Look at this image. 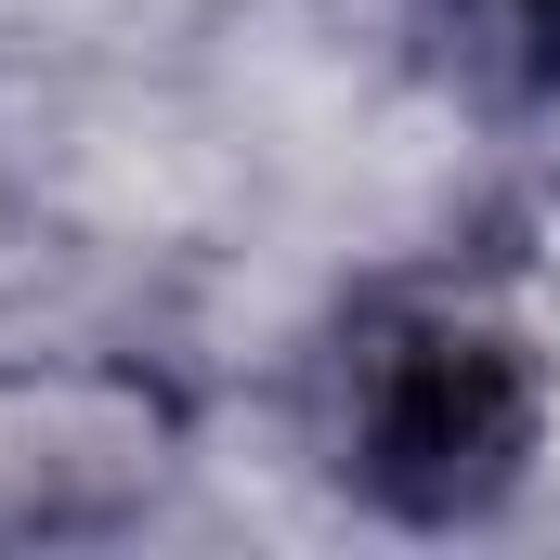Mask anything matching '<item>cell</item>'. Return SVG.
I'll return each instance as SVG.
<instances>
[{"instance_id":"1","label":"cell","mask_w":560,"mask_h":560,"mask_svg":"<svg viewBox=\"0 0 560 560\" xmlns=\"http://www.w3.org/2000/svg\"><path fill=\"white\" fill-rule=\"evenodd\" d=\"M522 430H535V392L509 365V339L482 326H418L378 352L365 378V482L392 509H482L509 469H522Z\"/></svg>"},{"instance_id":"2","label":"cell","mask_w":560,"mask_h":560,"mask_svg":"<svg viewBox=\"0 0 560 560\" xmlns=\"http://www.w3.org/2000/svg\"><path fill=\"white\" fill-rule=\"evenodd\" d=\"M509 13H522V26H548V39H560V0H509Z\"/></svg>"}]
</instances>
